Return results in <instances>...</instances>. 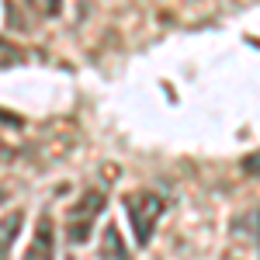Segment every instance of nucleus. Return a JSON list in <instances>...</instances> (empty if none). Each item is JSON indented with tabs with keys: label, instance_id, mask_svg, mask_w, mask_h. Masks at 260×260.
Masks as SVG:
<instances>
[{
	"label": "nucleus",
	"instance_id": "nucleus-1",
	"mask_svg": "<svg viewBox=\"0 0 260 260\" xmlns=\"http://www.w3.org/2000/svg\"><path fill=\"white\" fill-rule=\"evenodd\" d=\"M163 212H167V201L156 191H136V194L125 198V215H128V225H132L136 246H149Z\"/></svg>",
	"mask_w": 260,
	"mask_h": 260
},
{
	"label": "nucleus",
	"instance_id": "nucleus-2",
	"mask_svg": "<svg viewBox=\"0 0 260 260\" xmlns=\"http://www.w3.org/2000/svg\"><path fill=\"white\" fill-rule=\"evenodd\" d=\"M104 205H108V191L104 187H87L80 198L73 201V208L66 215V240L73 243V246H83V243L90 240L98 219L104 215Z\"/></svg>",
	"mask_w": 260,
	"mask_h": 260
},
{
	"label": "nucleus",
	"instance_id": "nucleus-3",
	"mask_svg": "<svg viewBox=\"0 0 260 260\" xmlns=\"http://www.w3.org/2000/svg\"><path fill=\"white\" fill-rule=\"evenodd\" d=\"M24 260H56V225H52L49 215L39 219L35 233H31V243L24 250Z\"/></svg>",
	"mask_w": 260,
	"mask_h": 260
},
{
	"label": "nucleus",
	"instance_id": "nucleus-4",
	"mask_svg": "<svg viewBox=\"0 0 260 260\" xmlns=\"http://www.w3.org/2000/svg\"><path fill=\"white\" fill-rule=\"evenodd\" d=\"M18 229H21V215H0V260L11 253V246L18 240Z\"/></svg>",
	"mask_w": 260,
	"mask_h": 260
},
{
	"label": "nucleus",
	"instance_id": "nucleus-5",
	"mask_svg": "<svg viewBox=\"0 0 260 260\" xmlns=\"http://www.w3.org/2000/svg\"><path fill=\"white\" fill-rule=\"evenodd\" d=\"M101 260H125V246L118 240V229L108 225L104 229V243H101Z\"/></svg>",
	"mask_w": 260,
	"mask_h": 260
},
{
	"label": "nucleus",
	"instance_id": "nucleus-6",
	"mask_svg": "<svg viewBox=\"0 0 260 260\" xmlns=\"http://www.w3.org/2000/svg\"><path fill=\"white\" fill-rule=\"evenodd\" d=\"M18 62H24V52H21L18 45L0 39V70H11V66H18Z\"/></svg>",
	"mask_w": 260,
	"mask_h": 260
},
{
	"label": "nucleus",
	"instance_id": "nucleus-7",
	"mask_svg": "<svg viewBox=\"0 0 260 260\" xmlns=\"http://www.w3.org/2000/svg\"><path fill=\"white\" fill-rule=\"evenodd\" d=\"M24 4H28L39 18H56L62 11V0H24Z\"/></svg>",
	"mask_w": 260,
	"mask_h": 260
},
{
	"label": "nucleus",
	"instance_id": "nucleus-8",
	"mask_svg": "<svg viewBox=\"0 0 260 260\" xmlns=\"http://www.w3.org/2000/svg\"><path fill=\"white\" fill-rule=\"evenodd\" d=\"M243 170H246V174H253V177H260V153L246 156V160H243Z\"/></svg>",
	"mask_w": 260,
	"mask_h": 260
},
{
	"label": "nucleus",
	"instance_id": "nucleus-9",
	"mask_svg": "<svg viewBox=\"0 0 260 260\" xmlns=\"http://www.w3.org/2000/svg\"><path fill=\"white\" fill-rule=\"evenodd\" d=\"M0 121H4V125H18V118H14V115H4V111H0Z\"/></svg>",
	"mask_w": 260,
	"mask_h": 260
},
{
	"label": "nucleus",
	"instance_id": "nucleus-10",
	"mask_svg": "<svg viewBox=\"0 0 260 260\" xmlns=\"http://www.w3.org/2000/svg\"><path fill=\"white\" fill-rule=\"evenodd\" d=\"M4 156H11V149H7V146L0 142V160H4Z\"/></svg>",
	"mask_w": 260,
	"mask_h": 260
},
{
	"label": "nucleus",
	"instance_id": "nucleus-11",
	"mask_svg": "<svg viewBox=\"0 0 260 260\" xmlns=\"http://www.w3.org/2000/svg\"><path fill=\"white\" fill-rule=\"evenodd\" d=\"M7 198H11V194H7V191H0V205H4V201H7Z\"/></svg>",
	"mask_w": 260,
	"mask_h": 260
},
{
	"label": "nucleus",
	"instance_id": "nucleus-12",
	"mask_svg": "<svg viewBox=\"0 0 260 260\" xmlns=\"http://www.w3.org/2000/svg\"><path fill=\"white\" fill-rule=\"evenodd\" d=\"M257 243H260V229H257Z\"/></svg>",
	"mask_w": 260,
	"mask_h": 260
}]
</instances>
